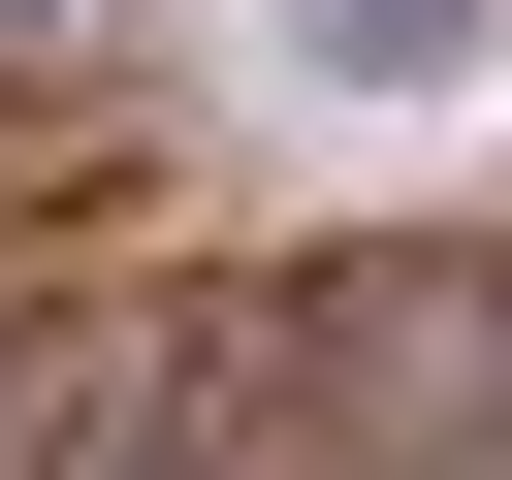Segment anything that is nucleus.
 Instances as JSON below:
<instances>
[{"label": "nucleus", "mask_w": 512, "mask_h": 480, "mask_svg": "<svg viewBox=\"0 0 512 480\" xmlns=\"http://www.w3.org/2000/svg\"><path fill=\"white\" fill-rule=\"evenodd\" d=\"M320 32V96H480V0H288Z\"/></svg>", "instance_id": "f257e3e1"}]
</instances>
